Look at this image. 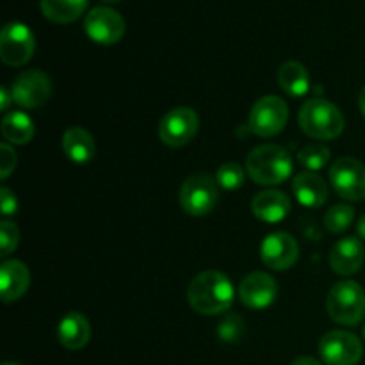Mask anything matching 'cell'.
Returning a JSON list of instances; mask_svg holds the SVG:
<instances>
[{
  "label": "cell",
  "instance_id": "cell-37",
  "mask_svg": "<svg viewBox=\"0 0 365 365\" xmlns=\"http://www.w3.org/2000/svg\"><path fill=\"white\" fill-rule=\"evenodd\" d=\"M362 335H364V341H365V324H364V330H362Z\"/></svg>",
  "mask_w": 365,
  "mask_h": 365
},
{
  "label": "cell",
  "instance_id": "cell-12",
  "mask_svg": "<svg viewBox=\"0 0 365 365\" xmlns=\"http://www.w3.org/2000/svg\"><path fill=\"white\" fill-rule=\"evenodd\" d=\"M14 103L24 109H38L45 106L52 96V81L48 75L41 70H27L16 77L13 82Z\"/></svg>",
  "mask_w": 365,
  "mask_h": 365
},
{
  "label": "cell",
  "instance_id": "cell-26",
  "mask_svg": "<svg viewBox=\"0 0 365 365\" xmlns=\"http://www.w3.org/2000/svg\"><path fill=\"white\" fill-rule=\"evenodd\" d=\"M216 182L227 191H235L245 184V170L237 163H225L217 168Z\"/></svg>",
  "mask_w": 365,
  "mask_h": 365
},
{
  "label": "cell",
  "instance_id": "cell-17",
  "mask_svg": "<svg viewBox=\"0 0 365 365\" xmlns=\"http://www.w3.org/2000/svg\"><path fill=\"white\" fill-rule=\"evenodd\" d=\"M291 200L278 189H267L253 196L252 212L264 223H280L291 212Z\"/></svg>",
  "mask_w": 365,
  "mask_h": 365
},
{
  "label": "cell",
  "instance_id": "cell-1",
  "mask_svg": "<svg viewBox=\"0 0 365 365\" xmlns=\"http://www.w3.org/2000/svg\"><path fill=\"white\" fill-rule=\"evenodd\" d=\"M235 291L232 280L217 269L196 274L187 287V299L192 310L202 316H217L230 310Z\"/></svg>",
  "mask_w": 365,
  "mask_h": 365
},
{
  "label": "cell",
  "instance_id": "cell-13",
  "mask_svg": "<svg viewBox=\"0 0 365 365\" xmlns=\"http://www.w3.org/2000/svg\"><path fill=\"white\" fill-rule=\"evenodd\" d=\"M260 257L267 267L274 271H287L298 262L299 245L287 232H273L264 239Z\"/></svg>",
  "mask_w": 365,
  "mask_h": 365
},
{
  "label": "cell",
  "instance_id": "cell-19",
  "mask_svg": "<svg viewBox=\"0 0 365 365\" xmlns=\"http://www.w3.org/2000/svg\"><path fill=\"white\" fill-rule=\"evenodd\" d=\"M57 339L66 349L77 351L88 346L91 339L89 321L81 312H68L57 327Z\"/></svg>",
  "mask_w": 365,
  "mask_h": 365
},
{
  "label": "cell",
  "instance_id": "cell-7",
  "mask_svg": "<svg viewBox=\"0 0 365 365\" xmlns=\"http://www.w3.org/2000/svg\"><path fill=\"white\" fill-rule=\"evenodd\" d=\"M36 50V39L31 29L20 21H9L4 25L0 34V59L7 66H24L32 59Z\"/></svg>",
  "mask_w": 365,
  "mask_h": 365
},
{
  "label": "cell",
  "instance_id": "cell-28",
  "mask_svg": "<svg viewBox=\"0 0 365 365\" xmlns=\"http://www.w3.org/2000/svg\"><path fill=\"white\" fill-rule=\"evenodd\" d=\"M18 241H20L18 227L13 221L4 220L2 223H0V252H2V257L11 255V253L16 250Z\"/></svg>",
  "mask_w": 365,
  "mask_h": 365
},
{
  "label": "cell",
  "instance_id": "cell-22",
  "mask_svg": "<svg viewBox=\"0 0 365 365\" xmlns=\"http://www.w3.org/2000/svg\"><path fill=\"white\" fill-rule=\"evenodd\" d=\"M89 0H39L43 16L52 24H71L86 13Z\"/></svg>",
  "mask_w": 365,
  "mask_h": 365
},
{
  "label": "cell",
  "instance_id": "cell-10",
  "mask_svg": "<svg viewBox=\"0 0 365 365\" xmlns=\"http://www.w3.org/2000/svg\"><path fill=\"white\" fill-rule=\"evenodd\" d=\"M330 184L342 200L365 198V166L353 157H341L330 168Z\"/></svg>",
  "mask_w": 365,
  "mask_h": 365
},
{
  "label": "cell",
  "instance_id": "cell-23",
  "mask_svg": "<svg viewBox=\"0 0 365 365\" xmlns=\"http://www.w3.org/2000/svg\"><path fill=\"white\" fill-rule=\"evenodd\" d=\"M0 130L11 145H27L34 138V121L24 110H13L4 116Z\"/></svg>",
  "mask_w": 365,
  "mask_h": 365
},
{
  "label": "cell",
  "instance_id": "cell-3",
  "mask_svg": "<svg viewBox=\"0 0 365 365\" xmlns=\"http://www.w3.org/2000/svg\"><path fill=\"white\" fill-rule=\"evenodd\" d=\"M298 123L309 138L331 141L344 132V116L335 103L327 98H310L303 103Z\"/></svg>",
  "mask_w": 365,
  "mask_h": 365
},
{
  "label": "cell",
  "instance_id": "cell-30",
  "mask_svg": "<svg viewBox=\"0 0 365 365\" xmlns=\"http://www.w3.org/2000/svg\"><path fill=\"white\" fill-rule=\"evenodd\" d=\"M0 209H2V216H13L18 210V200L11 189H7L6 185H2L0 189Z\"/></svg>",
  "mask_w": 365,
  "mask_h": 365
},
{
  "label": "cell",
  "instance_id": "cell-35",
  "mask_svg": "<svg viewBox=\"0 0 365 365\" xmlns=\"http://www.w3.org/2000/svg\"><path fill=\"white\" fill-rule=\"evenodd\" d=\"M102 2H106V4H118V2H121V0H102Z\"/></svg>",
  "mask_w": 365,
  "mask_h": 365
},
{
  "label": "cell",
  "instance_id": "cell-32",
  "mask_svg": "<svg viewBox=\"0 0 365 365\" xmlns=\"http://www.w3.org/2000/svg\"><path fill=\"white\" fill-rule=\"evenodd\" d=\"M291 365H323V364H321L317 359H314V356H299V359H296Z\"/></svg>",
  "mask_w": 365,
  "mask_h": 365
},
{
  "label": "cell",
  "instance_id": "cell-5",
  "mask_svg": "<svg viewBox=\"0 0 365 365\" xmlns=\"http://www.w3.org/2000/svg\"><path fill=\"white\" fill-rule=\"evenodd\" d=\"M220 185L216 178L207 173H196L185 178L180 187V207L185 214L195 217L212 212L220 200Z\"/></svg>",
  "mask_w": 365,
  "mask_h": 365
},
{
  "label": "cell",
  "instance_id": "cell-29",
  "mask_svg": "<svg viewBox=\"0 0 365 365\" xmlns=\"http://www.w3.org/2000/svg\"><path fill=\"white\" fill-rule=\"evenodd\" d=\"M16 168V152L9 143L0 145V178L7 180Z\"/></svg>",
  "mask_w": 365,
  "mask_h": 365
},
{
  "label": "cell",
  "instance_id": "cell-9",
  "mask_svg": "<svg viewBox=\"0 0 365 365\" xmlns=\"http://www.w3.org/2000/svg\"><path fill=\"white\" fill-rule=\"evenodd\" d=\"M319 355L327 365H356L364 356V346L351 331L331 330L321 337Z\"/></svg>",
  "mask_w": 365,
  "mask_h": 365
},
{
  "label": "cell",
  "instance_id": "cell-2",
  "mask_svg": "<svg viewBox=\"0 0 365 365\" xmlns=\"http://www.w3.org/2000/svg\"><path fill=\"white\" fill-rule=\"evenodd\" d=\"M246 171L259 185H280L292 173V157L280 145H260L246 157Z\"/></svg>",
  "mask_w": 365,
  "mask_h": 365
},
{
  "label": "cell",
  "instance_id": "cell-36",
  "mask_svg": "<svg viewBox=\"0 0 365 365\" xmlns=\"http://www.w3.org/2000/svg\"><path fill=\"white\" fill-rule=\"evenodd\" d=\"M2 365H21V364H16V362H4Z\"/></svg>",
  "mask_w": 365,
  "mask_h": 365
},
{
  "label": "cell",
  "instance_id": "cell-33",
  "mask_svg": "<svg viewBox=\"0 0 365 365\" xmlns=\"http://www.w3.org/2000/svg\"><path fill=\"white\" fill-rule=\"evenodd\" d=\"M356 232H359L360 237L365 241V214L359 220V225H356Z\"/></svg>",
  "mask_w": 365,
  "mask_h": 365
},
{
  "label": "cell",
  "instance_id": "cell-18",
  "mask_svg": "<svg viewBox=\"0 0 365 365\" xmlns=\"http://www.w3.org/2000/svg\"><path fill=\"white\" fill-rule=\"evenodd\" d=\"M292 192L303 207L319 209L328 200V185L323 177L314 171H302L292 180Z\"/></svg>",
  "mask_w": 365,
  "mask_h": 365
},
{
  "label": "cell",
  "instance_id": "cell-24",
  "mask_svg": "<svg viewBox=\"0 0 365 365\" xmlns=\"http://www.w3.org/2000/svg\"><path fill=\"white\" fill-rule=\"evenodd\" d=\"M298 160L307 171H317L323 170L330 160V148L323 143H310V145L303 146L298 152Z\"/></svg>",
  "mask_w": 365,
  "mask_h": 365
},
{
  "label": "cell",
  "instance_id": "cell-27",
  "mask_svg": "<svg viewBox=\"0 0 365 365\" xmlns=\"http://www.w3.org/2000/svg\"><path fill=\"white\" fill-rule=\"evenodd\" d=\"M217 335L223 342H237L245 335V321L237 314H228L217 327Z\"/></svg>",
  "mask_w": 365,
  "mask_h": 365
},
{
  "label": "cell",
  "instance_id": "cell-11",
  "mask_svg": "<svg viewBox=\"0 0 365 365\" xmlns=\"http://www.w3.org/2000/svg\"><path fill=\"white\" fill-rule=\"evenodd\" d=\"M84 31L91 41L98 45H116L127 31L123 16L116 9L107 6L93 7L84 20Z\"/></svg>",
  "mask_w": 365,
  "mask_h": 365
},
{
  "label": "cell",
  "instance_id": "cell-34",
  "mask_svg": "<svg viewBox=\"0 0 365 365\" xmlns=\"http://www.w3.org/2000/svg\"><path fill=\"white\" fill-rule=\"evenodd\" d=\"M359 107H360V113H362L364 118H365V86H364L362 91H360V95H359Z\"/></svg>",
  "mask_w": 365,
  "mask_h": 365
},
{
  "label": "cell",
  "instance_id": "cell-31",
  "mask_svg": "<svg viewBox=\"0 0 365 365\" xmlns=\"http://www.w3.org/2000/svg\"><path fill=\"white\" fill-rule=\"evenodd\" d=\"M13 102H14V100H13V93H11L9 89L6 88V86H2V88H0V109H2L4 113H6V110L9 109V106Z\"/></svg>",
  "mask_w": 365,
  "mask_h": 365
},
{
  "label": "cell",
  "instance_id": "cell-25",
  "mask_svg": "<svg viewBox=\"0 0 365 365\" xmlns=\"http://www.w3.org/2000/svg\"><path fill=\"white\" fill-rule=\"evenodd\" d=\"M353 220H355V209L351 205H346V203H339V205H334L331 209H328L323 221L328 232H331V234H341V232L348 230L351 227Z\"/></svg>",
  "mask_w": 365,
  "mask_h": 365
},
{
  "label": "cell",
  "instance_id": "cell-16",
  "mask_svg": "<svg viewBox=\"0 0 365 365\" xmlns=\"http://www.w3.org/2000/svg\"><path fill=\"white\" fill-rule=\"evenodd\" d=\"M31 285V271L20 260H4L0 264V292L4 303L18 302Z\"/></svg>",
  "mask_w": 365,
  "mask_h": 365
},
{
  "label": "cell",
  "instance_id": "cell-20",
  "mask_svg": "<svg viewBox=\"0 0 365 365\" xmlns=\"http://www.w3.org/2000/svg\"><path fill=\"white\" fill-rule=\"evenodd\" d=\"M64 155L75 164H86L95 157L96 145L93 135L82 127H70L63 135Z\"/></svg>",
  "mask_w": 365,
  "mask_h": 365
},
{
  "label": "cell",
  "instance_id": "cell-8",
  "mask_svg": "<svg viewBox=\"0 0 365 365\" xmlns=\"http://www.w3.org/2000/svg\"><path fill=\"white\" fill-rule=\"evenodd\" d=\"M200 130V118L191 107H175L164 114L159 123V138L170 148H182L195 139Z\"/></svg>",
  "mask_w": 365,
  "mask_h": 365
},
{
  "label": "cell",
  "instance_id": "cell-15",
  "mask_svg": "<svg viewBox=\"0 0 365 365\" xmlns=\"http://www.w3.org/2000/svg\"><path fill=\"white\" fill-rule=\"evenodd\" d=\"M330 267L339 277H351L364 266L365 248L356 237H344L334 245L330 252Z\"/></svg>",
  "mask_w": 365,
  "mask_h": 365
},
{
  "label": "cell",
  "instance_id": "cell-6",
  "mask_svg": "<svg viewBox=\"0 0 365 365\" xmlns=\"http://www.w3.org/2000/svg\"><path fill=\"white\" fill-rule=\"evenodd\" d=\"M287 120L289 107L285 100L277 95H266L253 103L248 127L259 138H274L284 130Z\"/></svg>",
  "mask_w": 365,
  "mask_h": 365
},
{
  "label": "cell",
  "instance_id": "cell-14",
  "mask_svg": "<svg viewBox=\"0 0 365 365\" xmlns=\"http://www.w3.org/2000/svg\"><path fill=\"white\" fill-rule=\"evenodd\" d=\"M278 296L277 280L269 273L253 271L246 274L239 284V299L245 307L253 310H264L274 303Z\"/></svg>",
  "mask_w": 365,
  "mask_h": 365
},
{
  "label": "cell",
  "instance_id": "cell-4",
  "mask_svg": "<svg viewBox=\"0 0 365 365\" xmlns=\"http://www.w3.org/2000/svg\"><path fill=\"white\" fill-rule=\"evenodd\" d=\"M327 312L337 324L356 327L365 317V291L356 282H339L327 296Z\"/></svg>",
  "mask_w": 365,
  "mask_h": 365
},
{
  "label": "cell",
  "instance_id": "cell-21",
  "mask_svg": "<svg viewBox=\"0 0 365 365\" xmlns=\"http://www.w3.org/2000/svg\"><path fill=\"white\" fill-rule=\"evenodd\" d=\"M278 84L282 91L292 98H302L310 89V75L307 68L298 61H287L278 70Z\"/></svg>",
  "mask_w": 365,
  "mask_h": 365
}]
</instances>
